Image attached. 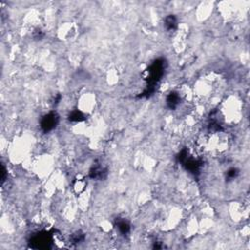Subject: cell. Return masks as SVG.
<instances>
[{"mask_svg":"<svg viewBox=\"0 0 250 250\" xmlns=\"http://www.w3.org/2000/svg\"><path fill=\"white\" fill-rule=\"evenodd\" d=\"M95 107V99L91 95H85L80 102V110L85 112H90Z\"/></svg>","mask_w":250,"mask_h":250,"instance_id":"2","label":"cell"},{"mask_svg":"<svg viewBox=\"0 0 250 250\" xmlns=\"http://www.w3.org/2000/svg\"><path fill=\"white\" fill-rule=\"evenodd\" d=\"M241 103L235 97H229L222 104L221 114L226 123L235 124L241 119Z\"/></svg>","mask_w":250,"mask_h":250,"instance_id":"1","label":"cell"}]
</instances>
